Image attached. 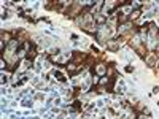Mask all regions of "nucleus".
<instances>
[{
    "label": "nucleus",
    "mask_w": 159,
    "mask_h": 119,
    "mask_svg": "<svg viewBox=\"0 0 159 119\" xmlns=\"http://www.w3.org/2000/svg\"><path fill=\"white\" fill-rule=\"evenodd\" d=\"M107 65L103 64V62H100V64H97V65H94L92 67V73H94V76H105L107 75Z\"/></svg>",
    "instance_id": "1"
},
{
    "label": "nucleus",
    "mask_w": 159,
    "mask_h": 119,
    "mask_svg": "<svg viewBox=\"0 0 159 119\" xmlns=\"http://www.w3.org/2000/svg\"><path fill=\"white\" fill-rule=\"evenodd\" d=\"M145 60H146V65L154 67V65H156V60H157V56H156V53H150V54L145 57Z\"/></svg>",
    "instance_id": "2"
},
{
    "label": "nucleus",
    "mask_w": 159,
    "mask_h": 119,
    "mask_svg": "<svg viewBox=\"0 0 159 119\" xmlns=\"http://www.w3.org/2000/svg\"><path fill=\"white\" fill-rule=\"evenodd\" d=\"M118 48H119V41H116V40H108L107 41V49L108 51L115 53V51H118Z\"/></svg>",
    "instance_id": "3"
},
{
    "label": "nucleus",
    "mask_w": 159,
    "mask_h": 119,
    "mask_svg": "<svg viewBox=\"0 0 159 119\" xmlns=\"http://www.w3.org/2000/svg\"><path fill=\"white\" fill-rule=\"evenodd\" d=\"M13 37H15V34H10V32H2V43H7V45H8V43H10L11 40H15Z\"/></svg>",
    "instance_id": "4"
},
{
    "label": "nucleus",
    "mask_w": 159,
    "mask_h": 119,
    "mask_svg": "<svg viewBox=\"0 0 159 119\" xmlns=\"http://www.w3.org/2000/svg\"><path fill=\"white\" fill-rule=\"evenodd\" d=\"M35 57H37V51H35V48H30L29 51L26 53V59H27V60H30V62H32V60H34Z\"/></svg>",
    "instance_id": "5"
},
{
    "label": "nucleus",
    "mask_w": 159,
    "mask_h": 119,
    "mask_svg": "<svg viewBox=\"0 0 159 119\" xmlns=\"http://www.w3.org/2000/svg\"><path fill=\"white\" fill-rule=\"evenodd\" d=\"M140 16H142V8H138V10H135V11H132V14L129 16V19H131V22H134V21H137Z\"/></svg>",
    "instance_id": "6"
},
{
    "label": "nucleus",
    "mask_w": 159,
    "mask_h": 119,
    "mask_svg": "<svg viewBox=\"0 0 159 119\" xmlns=\"http://www.w3.org/2000/svg\"><path fill=\"white\" fill-rule=\"evenodd\" d=\"M54 76H56V78H59L60 81H65V79H64V76H62V73H60L59 70H56V72H54Z\"/></svg>",
    "instance_id": "7"
},
{
    "label": "nucleus",
    "mask_w": 159,
    "mask_h": 119,
    "mask_svg": "<svg viewBox=\"0 0 159 119\" xmlns=\"http://www.w3.org/2000/svg\"><path fill=\"white\" fill-rule=\"evenodd\" d=\"M132 70H134L132 65H127V67H126V72H127V73H132Z\"/></svg>",
    "instance_id": "8"
},
{
    "label": "nucleus",
    "mask_w": 159,
    "mask_h": 119,
    "mask_svg": "<svg viewBox=\"0 0 159 119\" xmlns=\"http://www.w3.org/2000/svg\"><path fill=\"white\" fill-rule=\"evenodd\" d=\"M137 119H150V117H148V116H145V114H138Z\"/></svg>",
    "instance_id": "9"
}]
</instances>
